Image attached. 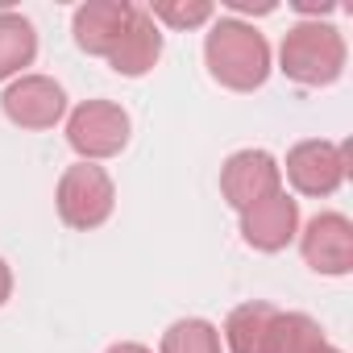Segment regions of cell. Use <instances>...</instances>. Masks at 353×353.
Returning <instances> with one entry per match:
<instances>
[{"label": "cell", "instance_id": "6da1fadb", "mask_svg": "<svg viewBox=\"0 0 353 353\" xmlns=\"http://www.w3.org/2000/svg\"><path fill=\"white\" fill-rule=\"evenodd\" d=\"M204 67L225 92H258L274 71V50L254 21L216 13L204 30Z\"/></svg>", "mask_w": 353, "mask_h": 353}, {"label": "cell", "instance_id": "7a4b0ae2", "mask_svg": "<svg viewBox=\"0 0 353 353\" xmlns=\"http://www.w3.org/2000/svg\"><path fill=\"white\" fill-rule=\"evenodd\" d=\"M274 67L299 88H332L349 67L345 34L332 21H295L274 50Z\"/></svg>", "mask_w": 353, "mask_h": 353}, {"label": "cell", "instance_id": "3957f363", "mask_svg": "<svg viewBox=\"0 0 353 353\" xmlns=\"http://www.w3.org/2000/svg\"><path fill=\"white\" fill-rule=\"evenodd\" d=\"M54 212L67 229L92 233L112 221L117 212V183L96 162H71L54 183Z\"/></svg>", "mask_w": 353, "mask_h": 353}, {"label": "cell", "instance_id": "277c9868", "mask_svg": "<svg viewBox=\"0 0 353 353\" xmlns=\"http://www.w3.org/2000/svg\"><path fill=\"white\" fill-rule=\"evenodd\" d=\"M67 145L75 150L79 162H108L117 154H125L129 137H133V117L117 104V100H79L67 112Z\"/></svg>", "mask_w": 353, "mask_h": 353}, {"label": "cell", "instance_id": "5b68a950", "mask_svg": "<svg viewBox=\"0 0 353 353\" xmlns=\"http://www.w3.org/2000/svg\"><path fill=\"white\" fill-rule=\"evenodd\" d=\"M279 166H283V188L291 183V192L303 200H328L349 179V141L303 137L287 150Z\"/></svg>", "mask_w": 353, "mask_h": 353}, {"label": "cell", "instance_id": "8992f818", "mask_svg": "<svg viewBox=\"0 0 353 353\" xmlns=\"http://www.w3.org/2000/svg\"><path fill=\"white\" fill-rule=\"evenodd\" d=\"M0 112H5L9 125H17L26 133H46V129L67 121L71 100H67V88L54 75L26 71L13 83H5V92H0Z\"/></svg>", "mask_w": 353, "mask_h": 353}, {"label": "cell", "instance_id": "52a82bcc", "mask_svg": "<svg viewBox=\"0 0 353 353\" xmlns=\"http://www.w3.org/2000/svg\"><path fill=\"white\" fill-rule=\"evenodd\" d=\"M299 258L320 279L353 274V221L345 212H316L299 225Z\"/></svg>", "mask_w": 353, "mask_h": 353}, {"label": "cell", "instance_id": "ba28073f", "mask_svg": "<svg viewBox=\"0 0 353 353\" xmlns=\"http://www.w3.org/2000/svg\"><path fill=\"white\" fill-rule=\"evenodd\" d=\"M283 192V166L270 150L262 145H245V150H233L225 162H221V200L241 212L266 196Z\"/></svg>", "mask_w": 353, "mask_h": 353}, {"label": "cell", "instance_id": "9c48e42d", "mask_svg": "<svg viewBox=\"0 0 353 353\" xmlns=\"http://www.w3.org/2000/svg\"><path fill=\"white\" fill-rule=\"evenodd\" d=\"M299 225H303V216H299V200H295L287 188L237 212L241 241H245L254 254H283L287 245H295Z\"/></svg>", "mask_w": 353, "mask_h": 353}, {"label": "cell", "instance_id": "30bf717a", "mask_svg": "<svg viewBox=\"0 0 353 353\" xmlns=\"http://www.w3.org/2000/svg\"><path fill=\"white\" fill-rule=\"evenodd\" d=\"M162 50H166V34L158 30V21H154L141 5H133V17H129L125 34L117 38V46L108 50L104 63H108L121 79H141V75H150V71L158 67Z\"/></svg>", "mask_w": 353, "mask_h": 353}, {"label": "cell", "instance_id": "8fae6325", "mask_svg": "<svg viewBox=\"0 0 353 353\" xmlns=\"http://www.w3.org/2000/svg\"><path fill=\"white\" fill-rule=\"evenodd\" d=\"M129 17H133V0H83L71 13V38L83 54L108 59V50L125 34Z\"/></svg>", "mask_w": 353, "mask_h": 353}, {"label": "cell", "instance_id": "7c38bea8", "mask_svg": "<svg viewBox=\"0 0 353 353\" xmlns=\"http://www.w3.org/2000/svg\"><path fill=\"white\" fill-rule=\"evenodd\" d=\"M38 59V30L26 13L0 9V83H13Z\"/></svg>", "mask_w": 353, "mask_h": 353}, {"label": "cell", "instance_id": "4fadbf2b", "mask_svg": "<svg viewBox=\"0 0 353 353\" xmlns=\"http://www.w3.org/2000/svg\"><path fill=\"white\" fill-rule=\"evenodd\" d=\"M274 312H279V307L266 303V299H245V303H237V307L225 316V324H221V345H225V353H262L266 328H270Z\"/></svg>", "mask_w": 353, "mask_h": 353}, {"label": "cell", "instance_id": "5bb4252c", "mask_svg": "<svg viewBox=\"0 0 353 353\" xmlns=\"http://www.w3.org/2000/svg\"><path fill=\"white\" fill-rule=\"evenodd\" d=\"M328 345V332L320 328L316 316L307 312H274L270 328H266V345L262 353H320Z\"/></svg>", "mask_w": 353, "mask_h": 353}, {"label": "cell", "instance_id": "9a60e30c", "mask_svg": "<svg viewBox=\"0 0 353 353\" xmlns=\"http://www.w3.org/2000/svg\"><path fill=\"white\" fill-rule=\"evenodd\" d=\"M158 353H225L221 328L204 316H179L158 336Z\"/></svg>", "mask_w": 353, "mask_h": 353}, {"label": "cell", "instance_id": "2e32d148", "mask_svg": "<svg viewBox=\"0 0 353 353\" xmlns=\"http://www.w3.org/2000/svg\"><path fill=\"white\" fill-rule=\"evenodd\" d=\"M145 13L158 21V30L183 34V30H208L221 9L212 5V0H154Z\"/></svg>", "mask_w": 353, "mask_h": 353}, {"label": "cell", "instance_id": "e0dca14e", "mask_svg": "<svg viewBox=\"0 0 353 353\" xmlns=\"http://www.w3.org/2000/svg\"><path fill=\"white\" fill-rule=\"evenodd\" d=\"M9 299H13V266L0 258V307H5Z\"/></svg>", "mask_w": 353, "mask_h": 353}, {"label": "cell", "instance_id": "ac0fdd59", "mask_svg": "<svg viewBox=\"0 0 353 353\" xmlns=\"http://www.w3.org/2000/svg\"><path fill=\"white\" fill-rule=\"evenodd\" d=\"M104 353H154L150 345H141V341H112Z\"/></svg>", "mask_w": 353, "mask_h": 353}, {"label": "cell", "instance_id": "d6986e66", "mask_svg": "<svg viewBox=\"0 0 353 353\" xmlns=\"http://www.w3.org/2000/svg\"><path fill=\"white\" fill-rule=\"evenodd\" d=\"M320 353H345V349H341V345H332V341H328V345H324V349H320Z\"/></svg>", "mask_w": 353, "mask_h": 353}]
</instances>
